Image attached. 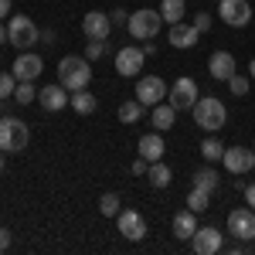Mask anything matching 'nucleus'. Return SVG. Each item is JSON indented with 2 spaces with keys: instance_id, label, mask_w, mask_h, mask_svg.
<instances>
[{
  "instance_id": "nucleus-38",
  "label": "nucleus",
  "mask_w": 255,
  "mask_h": 255,
  "mask_svg": "<svg viewBox=\"0 0 255 255\" xmlns=\"http://www.w3.org/2000/svg\"><path fill=\"white\" fill-rule=\"evenodd\" d=\"M245 201H249V208L255 211V184H249V187H245Z\"/></svg>"
},
{
  "instance_id": "nucleus-1",
  "label": "nucleus",
  "mask_w": 255,
  "mask_h": 255,
  "mask_svg": "<svg viewBox=\"0 0 255 255\" xmlns=\"http://www.w3.org/2000/svg\"><path fill=\"white\" fill-rule=\"evenodd\" d=\"M58 82L68 89V92L89 89V82H92V61L82 58V55H68V58H61V65H58Z\"/></svg>"
},
{
  "instance_id": "nucleus-30",
  "label": "nucleus",
  "mask_w": 255,
  "mask_h": 255,
  "mask_svg": "<svg viewBox=\"0 0 255 255\" xmlns=\"http://www.w3.org/2000/svg\"><path fill=\"white\" fill-rule=\"evenodd\" d=\"M14 99H17L20 106H31V102L38 99V89H34V82H17V89H14Z\"/></svg>"
},
{
  "instance_id": "nucleus-3",
  "label": "nucleus",
  "mask_w": 255,
  "mask_h": 255,
  "mask_svg": "<svg viewBox=\"0 0 255 255\" xmlns=\"http://www.w3.org/2000/svg\"><path fill=\"white\" fill-rule=\"evenodd\" d=\"M27 143H31L27 123H20V119H14V116L0 119V150H3V153H20Z\"/></svg>"
},
{
  "instance_id": "nucleus-36",
  "label": "nucleus",
  "mask_w": 255,
  "mask_h": 255,
  "mask_svg": "<svg viewBox=\"0 0 255 255\" xmlns=\"http://www.w3.org/2000/svg\"><path fill=\"white\" fill-rule=\"evenodd\" d=\"M10 242H14L10 228H0V252H3V249H10Z\"/></svg>"
},
{
  "instance_id": "nucleus-41",
  "label": "nucleus",
  "mask_w": 255,
  "mask_h": 255,
  "mask_svg": "<svg viewBox=\"0 0 255 255\" xmlns=\"http://www.w3.org/2000/svg\"><path fill=\"white\" fill-rule=\"evenodd\" d=\"M249 79H255V58L249 61Z\"/></svg>"
},
{
  "instance_id": "nucleus-16",
  "label": "nucleus",
  "mask_w": 255,
  "mask_h": 255,
  "mask_svg": "<svg viewBox=\"0 0 255 255\" xmlns=\"http://www.w3.org/2000/svg\"><path fill=\"white\" fill-rule=\"evenodd\" d=\"M68 92H65V85H44V89H41L38 92V102H41V109H44V113H61V109H65V106H68Z\"/></svg>"
},
{
  "instance_id": "nucleus-19",
  "label": "nucleus",
  "mask_w": 255,
  "mask_h": 255,
  "mask_svg": "<svg viewBox=\"0 0 255 255\" xmlns=\"http://www.w3.org/2000/svg\"><path fill=\"white\" fill-rule=\"evenodd\" d=\"M197 228H201V225H197V215L191 211V208H184V211L174 215V235L180 238V242H191Z\"/></svg>"
},
{
  "instance_id": "nucleus-42",
  "label": "nucleus",
  "mask_w": 255,
  "mask_h": 255,
  "mask_svg": "<svg viewBox=\"0 0 255 255\" xmlns=\"http://www.w3.org/2000/svg\"><path fill=\"white\" fill-rule=\"evenodd\" d=\"M0 174H3V150H0Z\"/></svg>"
},
{
  "instance_id": "nucleus-34",
  "label": "nucleus",
  "mask_w": 255,
  "mask_h": 255,
  "mask_svg": "<svg viewBox=\"0 0 255 255\" xmlns=\"http://www.w3.org/2000/svg\"><path fill=\"white\" fill-rule=\"evenodd\" d=\"M191 24H194L197 31H201V34H204V31H208V27H211V14H204V10H201V14H194V20H191Z\"/></svg>"
},
{
  "instance_id": "nucleus-12",
  "label": "nucleus",
  "mask_w": 255,
  "mask_h": 255,
  "mask_svg": "<svg viewBox=\"0 0 255 255\" xmlns=\"http://www.w3.org/2000/svg\"><path fill=\"white\" fill-rule=\"evenodd\" d=\"M221 163L228 167V174H249L255 167V150H249V146H228Z\"/></svg>"
},
{
  "instance_id": "nucleus-33",
  "label": "nucleus",
  "mask_w": 255,
  "mask_h": 255,
  "mask_svg": "<svg viewBox=\"0 0 255 255\" xmlns=\"http://www.w3.org/2000/svg\"><path fill=\"white\" fill-rule=\"evenodd\" d=\"M228 89H232L235 96H245V92H249V79H242V75H232V79H228Z\"/></svg>"
},
{
  "instance_id": "nucleus-15",
  "label": "nucleus",
  "mask_w": 255,
  "mask_h": 255,
  "mask_svg": "<svg viewBox=\"0 0 255 255\" xmlns=\"http://www.w3.org/2000/svg\"><path fill=\"white\" fill-rule=\"evenodd\" d=\"M41 68H44V61H41V55H34V51H20V58L14 61V79L17 82H34L41 75Z\"/></svg>"
},
{
  "instance_id": "nucleus-13",
  "label": "nucleus",
  "mask_w": 255,
  "mask_h": 255,
  "mask_svg": "<svg viewBox=\"0 0 255 255\" xmlns=\"http://www.w3.org/2000/svg\"><path fill=\"white\" fill-rule=\"evenodd\" d=\"M225 245V235H221V228H197L194 238H191V249H194L197 255H215L218 249Z\"/></svg>"
},
{
  "instance_id": "nucleus-35",
  "label": "nucleus",
  "mask_w": 255,
  "mask_h": 255,
  "mask_svg": "<svg viewBox=\"0 0 255 255\" xmlns=\"http://www.w3.org/2000/svg\"><path fill=\"white\" fill-rule=\"evenodd\" d=\"M146 170H150V160H143V157H136V160H133V174L146 177Z\"/></svg>"
},
{
  "instance_id": "nucleus-43",
  "label": "nucleus",
  "mask_w": 255,
  "mask_h": 255,
  "mask_svg": "<svg viewBox=\"0 0 255 255\" xmlns=\"http://www.w3.org/2000/svg\"><path fill=\"white\" fill-rule=\"evenodd\" d=\"M215 3H218V0H215Z\"/></svg>"
},
{
  "instance_id": "nucleus-5",
  "label": "nucleus",
  "mask_w": 255,
  "mask_h": 255,
  "mask_svg": "<svg viewBox=\"0 0 255 255\" xmlns=\"http://www.w3.org/2000/svg\"><path fill=\"white\" fill-rule=\"evenodd\" d=\"M7 38H10V44H14V48L27 51V48L38 41V24L27 17V14H14V17L7 20Z\"/></svg>"
},
{
  "instance_id": "nucleus-2",
  "label": "nucleus",
  "mask_w": 255,
  "mask_h": 255,
  "mask_svg": "<svg viewBox=\"0 0 255 255\" xmlns=\"http://www.w3.org/2000/svg\"><path fill=\"white\" fill-rule=\"evenodd\" d=\"M194 123L201 126V129H208V133H215V129H221L225 123H228V113H225V102L215 96H204L194 102Z\"/></svg>"
},
{
  "instance_id": "nucleus-23",
  "label": "nucleus",
  "mask_w": 255,
  "mask_h": 255,
  "mask_svg": "<svg viewBox=\"0 0 255 255\" xmlns=\"http://www.w3.org/2000/svg\"><path fill=\"white\" fill-rule=\"evenodd\" d=\"M194 187L208 191V194H215L218 187H221V174H215L211 167H201V170L194 174Z\"/></svg>"
},
{
  "instance_id": "nucleus-9",
  "label": "nucleus",
  "mask_w": 255,
  "mask_h": 255,
  "mask_svg": "<svg viewBox=\"0 0 255 255\" xmlns=\"http://www.w3.org/2000/svg\"><path fill=\"white\" fill-rule=\"evenodd\" d=\"M228 232H232L238 242H252L255 238V211L249 208V204L228 211Z\"/></svg>"
},
{
  "instance_id": "nucleus-40",
  "label": "nucleus",
  "mask_w": 255,
  "mask_h": 255,
  "mask_svg": "<svg viewBox=\"0 0 255 255\" xmlns=\"http://www.w3.org/2000/svg\"><path fill=\"white\" fill-rule=\"evenodd\" d=\"M7 41H10V38H7V24L0 20V44H7Z\"/></svg>"
},
{
  "instance_id": "nucleus-29",
  "label": "nucleus",
  "mask_w": 255,
  "mask_h": 255,
  "mask_svg": "<svg viewBox=\"0 0 255 255\" xmlns=\"http://www.w3.org/2000/svg\"><path fill=\"white\" fill-rule=\"evenodd\" d=\"M201 153H204V160H211V163H215V160L225 157V143L215 139V136H208L204 143H201Z\"/></svg>"
},
{
  "instance_id": "nucleus-22",
  "label": "nucleus",
  "mask_w": 255,
  "mask_h": 255,
  "mask_svg": "<svg viewBox=\"0 0 255 255\" xmlns=\"http://www.w3.org/2000/svg\"><path fill=\"white\" fill-rule=\"evenodd\" d=\"M68 106L79 113V116H92L99 109V99L92 96V92H85V89H79V92H72V99H68Z\"/></svg>"
},
{
  "instance_id": "nucleus-21",
  "label": "nucleus",
  "mask_w": 255,
  "mask_h": 255,
  "mask_svg": "<svg viewBox=\"0 0 255 255\" xmlns=\"http://www.w3.org/2000/svg\"><path fill=\"white\" fill-rule=\"evenodd\" d=\"M150 123H153V129H157V133H163V129H170V126L177 123V109L170 106V102H157Z\"/></svg>"
},
{
  "instance_id": "nucleus-25",
  "label": "nucleus",
  "mask_w": 255,
  "mask_h": 255,
  "mask_svg": "<svg viewBox=\"0 0 255 255\" xmlns=\"http://www.w3.org/2000/svg\"><path fill=\"white\" fill-rule=\"evenodd\" d=\"M184 10H187V3H184V0H160V14H163L167 24L184 20Z\"/></svg>"
},
{
  "instance_id": "nucleus-39",
  "label": "nucleus",
  "mask_w": 255,
  "mask_h": 255,
  "mask_svg": "<svg viewBox=\"0 0 255 255\" xmlns=\"http://www.w3.org/2000/svg\"><path fill=\"white\" fill-rule=\"evenodd\" d=\"M10 17V0H0V20Z\"/></svg>"
},
{
  "instance_id": "nucleus-8",
  "label": "nucleus",
  "mask_w": 255,
  "mask_h": 255,
  "mask_svg": "<svg viewBox=\"0 0 255 255\" xmlns=\"http://www.w3.org/2000/svg\"><path fill=\"white\" fill-rule=\"evenodd\" d=\"M163 99H167V82L160 79V75H143L136 82V102H143L146 109H153Z\"/></svg>"
},
{
  "instance_id": "nucleus-31",
  "label": "nucleus",
  "mask_w": 255,
  "mask_h": 255,
  "mask_svg": "<svg viewBox=\"0 0 255 255\" xmlns=\"http://www.w3.org/2000/svg\"><path fill=\"white\" fill-rule=\"evenodd\" d=\"M14 89H17L14 72H0V99H10V96H14Z\"/></svg>"
},
{
  "instance_id": "nucleus-20",
  "label": "nucleus",
  "mask_w": 255,
  "mask_h": 255,
  "mask_svg": "<svg viewBox=\"0 0 255 255\" xmlns=\"http://www.w3.org/2000/svg\"><path fill=\"white\" fill-rule=\"evenodd\" d=\"M136 146H139V157H143V160H150V163H153V160H163V150H167V146H163V136H160V133H143Z\"/></svg>"
},
{
  "instance_id": "nucleus-18",
  "label": "nucleus",
  "mask_w": 255,
  "mask_h": 255,
  "mask_svg": "<svg viewBox=\"0 0 255 255\" xmlns=\"http://www.w3.org/2000/svg\"><path fill=\"white\" fill-rule=\"evenodd\" d=\"M197 38H201V31H197L194 24H184V20H177L170 24V44L180 48V51H187V48H194Z\"/></svg>"
},
{
  "instance_id": "nucleus-37",
  "label": "nucleus",
  "mask_w": 255,
  "mask_h": 255,
  "mask_svg": "<svg viewBox=\"0 0 255 255\" xmlns=\"http://www.w3.org/2000/svg\"><path fill=\"white\" fill-rule=\"evenodd\" d=\"M109 20H113V24H126V20H129V14L119 7V10H113V14H109Z\"/></svg>"
},
{
  "instance_id": "nucleus-6",
  "label": "nucleus",
  "mask_w": 255,
  "mask_h": 255,
  "mask_svg": "<svg viewBox=\"0 0 255 255\" xmlns=\"http://www.w3.org/2000/svg\"><path fill=\"white\" fill-rule=\"evenodd\" d=\"M197 99H201V96H197V82L187 79V75H180V79L167 89V102L174 106L177 113H180V109H194Z\"/></svg>"
},
{
  "instance_id": "nucleus-27",
  "label": "nucleus",
  "mask_w": 255,
  "mask_h": 255,
  "mask_svg": "<svg viewBox=\"0 0 255 255\" xmlns=\"http://www.w3.org/2000/svg\"><path fill=\"white\" fill-rule=\"evenodd\" d=\"M119 204H123V197H119L116 191H106V194L99 197V211H102V215H106V218H116L119 211H123Z\"/></svg>"
},
{
  "instance_id": "nucleus-4",
  "label": "nucleus",
  "mask_w": 255,
  "mask_h": 255,
  "mask_svg": "<svg viewBox=\"0 0 255 255\" xmlns=\"http://www.w3.org/2000/svg\"><path fill=\"white\" fill-rule=\"evenodd\" d=\"M126 27H129V34L139 41L146 38H157L160 27H163V14L160 10H150V7H143V10H133L129 20H126Z\"/></svg>"
},
{
  "instance_id": "nucleus-7",
  "label": "nucleus",
  "mask_w": 255,
  "mask_h": 255,
  "mask_svg": "<svg viewBox=\"0 0 255 255\" xmlns=\"http://www.w3.org/2000/svg\"><path fill=\"white\" fill-rule=\"evenodd\" d=\"M218 17L228 27H245L252 20V3L249 0H218Z\"/></svg>"
},
{
  "instance_id": "nucleus-32",
  "label": "nucleus",
  "mask_w": 255,
  "mask_h": 255,
  "mask_svg": "<svg viewBox=\"0 0 255 255\" xmlns=\"http://www.w3.org/2000/svg\"><path fill=\"white\" fill-rule=\"evenodd\" d=\"M106 55V41H89V48H85V58L89 61H99Z\"/></svg>"
},
{
  "instance_id": "nucleus-24",
  "label": "nucleus",
  "mask_w": 255,
  "mask_h": 255,
  "mask_svg": "<svg viewBox=\"0 0 255 255\" xmlns=\"http://www.w3.org/2000/svg\"><path fill=\"white\" fill-rule=\"evenodd\" d=\"M143 102H136V99H129V102H119V123H126V126H133V123H139L143 119Z\"/></svg>"
},
{
  "instance_id": "nucleus-28",
  "label": "nucleus",
  "mask_w": 255,
  "mask_h": 255,
  "mask_svg": "<svg viewBox=\"0 0 255 255\" xmlns=\"http://www.w3.org/2000/svg\"><path fill=\"white\" fill-rule=\"evenodd\" d=\"M208 204H211V194L208 191H201V187H191V194H187V208L201 215V211H208Z\"/></svg>"
},
{
  "instance_id": "nucleus-11",
  "label": "nucleus",
  "mask_w": 255,
  "mask_h": 255,
  "mask_svg": "<svg viewBox=\"0 0 255 255\" xmlns=\"http://www.w3.org/2000/svg\"><path fill=\"white\" fill-rule=\"evenodd\" d=\"M143 61H146V51L143 48H119L116 51V72L123 75V79H133V75H139V68H143Z\"/></svg>"
},
{
  "instance_id": "nucleus-26",
  "label": "nucleus",
  "mask_w": 255,
  "mask_h": 255,
  "mask_svg": "<svg viewBox=\"0 0 255 255\" xmlns=\"http://www.w3.org/2000/svg\"><path fill=\"white\" fill-rule=\"evenodd\" d=\"M146 180H150L153 187H167V184L174 180V174H170V167H163L160 160H153V163H150V170H146Z\"/></svg>"
},
{
  "instance_id": "nucleus-10",
  "label": "nucleus",
  "mask_w": 255,
  "mask_h": 255,
  "mask_svg": "<svg viewBox=\"0 0 255 255\" xmlns=\"http://www.w3.org/2000/svg\"><path fill=\"white\" fill-rule=\"evenodd\" d=\"M116 221H119V235L126 238V242H143L146 238V218L139 215V211H119L116 215Z\"/></svg>"
},
{
  "instance_id": "nucleus-14",
  "label": "nucleus",
  "mask_w": 255,
  "mask_h": 255,
  "mask_svg": "<svg viewBox=\"0 0 255 255\" xmlns=\"http://www.w3.org/2000/svg\"><path fill=\"white\" fill-rule=\"evenodd\" d=\"M109 27H113V20H109V14H102V10H89L82 17V31H85L89 41H106L109 38Z\"/></svg>"
},
{
  "instance_id": "nucleus-17",
  "label": "nucleus",
  "mask_w": 255,
  "mask_h": 255,
  "mask_svg": "<svg viewBox=\"0 0 255 255\" xmlns=\"http://www.w3.org/2000/svg\"><path fill=\"white\" fill-rule=\"evenodd\" d=\"M208 72H211V79L228 82L235 75V55H232V51H215V55L208 58Z\"/></svg>"
}]
</instances>
